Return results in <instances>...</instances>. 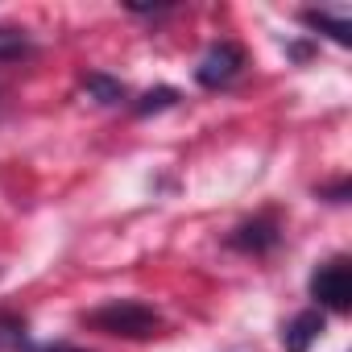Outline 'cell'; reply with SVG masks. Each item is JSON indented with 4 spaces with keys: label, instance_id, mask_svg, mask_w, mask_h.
<instances>
[{
    "label": "cell",
    "instance_id": "5",
    "mask_svg": "<svg viewBox=\"0 0 352 352\" xmlns=\"http://www.w3.org/2000/svg\"><path fill=\"white\" fill-rule=\"evenodd\" d=\"M323 327H327V315H323L319 307L298 311V315L282 327V348H286V352H311V344L323 336Z\"/></svg>",
    "mask_w": 352,
    "mask_h": 352
},
{
    "label": "cell",
    "instance_id": "10",
    "mask_svg": "<svg viewBox=\"0 0 352 352\" xmlns=\"http://www.w3.org/2000/svg\"><path fill=\"white\" fill-rule=\"evenodd\" d=\"M179 104V91L174 87H157V91H145L137 104H133V112L137 116H153V112H166V108H174Z\"/></svg>",
    "mask_w": 352,
    "mask_h": 352
},
{
    "label": "cell",
    "instance_id": "7",
    "mask_svg": "<svg viewBox=\"0 0 352 352\" xmlns=\"http://www.w3.org/2000/svg\"><path fill=\"white\" fill-rule=\"evenodd\" d=\"M298 21H302L307 30H315V34H327L336 46H348V34H352V25H348V17H344V13H327V9H302V13H298Z\"/></svg>",
    "mask_w": 352,
    "mask_h": 352
},
{
    "label": "cell",
    "instance_id": "4",
    "mask_svg": "<svg viewBox=\"0 0 352 352\" xmlns=\"http://www.w3.org/2000/svg\"><path fill=\"white\" fill-rule=\"evenodd\" d=\"M282 245V224L274 216H257V220H245L241 228L228 232V249L236 253H249V257H265Z\"/></svg>",
    "mask_w": 352,
    "mask_h": 352
},
{
    "label": "cell",
    "instance_id": "12",
    "mask_svg": "<svg viewBox=\"0 0 352 352\" xmlns=\"http://www.w3.org/2000/svg\"><path fill=\"white\" fill-rule=\"evenodd\" d=\"M25 352H87V348H75V344H42V348H25Z\"/></svg>",
    "mask_w": 352,
    "mask_h": 352
},
{
    "label": "cell",
    "instance_id": "2",
    "mask_svg": "<svg viewBox=\"0 0 352 352\" xmlns=\"http://www.w3.org/2000/svg\"><path fill=\"white\" fill-rule=\"evenodd\" d=\"M307 286H311V298L319 302V311H331V315L352 311V265H348V257L336 253L323 265H315Z\"/></svg>",
    "mask_w": 352,
    "mask_h": 352
},
{
    "label": "cell",
    "instance_id": "8",
    "mask_svg": "<svg viewBox=\"0 0 352 352\" xmlns=\"http://www.w3.org/2000/svg\"><path fill=\"white\" fill-rule=\"evenodd\" d=\"M38 46H34V38L21 30V25H0V63H21V58H30Z\"/></svg>",
    "mask_w": 352,
    "mask_h": 352
},
{
    "label": "cell",
    "instance_id": "1",
    "mask_svg": "<svg viewBox=\"0 0 352 352\" xmlns=\"http://www.w3.org/2000/svg\"><path fill=\"white\" fill-rule=\"evenodd\" d=\"M83 323L104 331V336H120V340H153V336H162V315L149 302H137V298H112V302L87 311Z\"/></svg>",
    "mask_w": 352,
    "mask_h": 352
},
{
    "label": "cell",
    "instance_id": "3",
    "mask_svg": "<svg viewBox=\"0 0 352 352\" xmlns=\"http://www.w3.org/2000/svg\"><path fill=\"white\" fill-rule=\"evenodd\" d=\"M245 71V50L236 42H212L204 50V58L195 63V83L208 87V91H220L228 87L236 75Z\"/></svg>",
    "mask_w": 352,
    "mask_h": 352
},
{
    "label": "cell",
    "instance_id": "11",
    "mask_svg": "<svg viewBox=\"0 0 352 352\" xmlns=\"http://www.w3.org/2000/svg\"><path fill=\"white\" fill-rule=\"evenodd\" d=\"M319 199H327V204H344V199H348V179H340L336 187H319Z\"/></svg>",
    "mask_w": 352,
    "mask_h": 352
},
{
    "label": "cell",
    "instance_id": "6",
    "mask_svg": "<svg viewBox=\"0 0 352 352\" xmlns=\"http://www.w3.org/2000/svg\"><path fill=\"white\" fill-rule=\"evenodd\" d=\"M83 91H87V100H96L100 108H116V104H129V87H124L120 79L104 75V71H87V75H83Z\"/></svg>",
    "mask_w": 352,
    "mask_h": 352
},
{
    "label": "cell",
    "instance_id": "9",
    "mask_svg": "<svg viewBox=\"0 0 352 352\" xmlns=\"http://www.w3.org/2000/svg\"><path fill=\"white\" fill-rule=\"evenodd\" d=\"M30 348V327L21 315H0V352H25Z\"/></svg>",
    "mask_w": 352,
    "mask_h": 352
}]
</instances>
